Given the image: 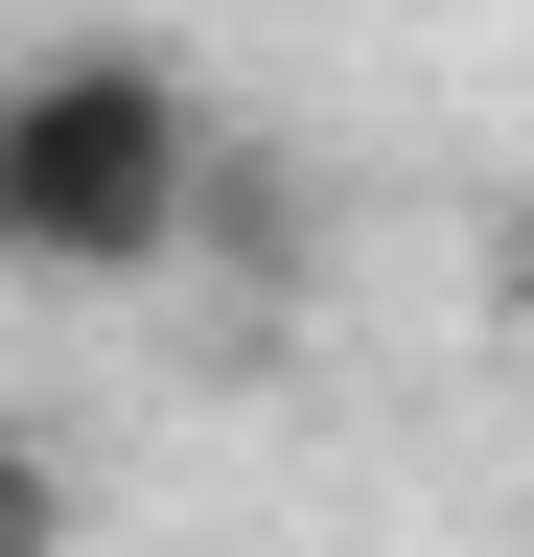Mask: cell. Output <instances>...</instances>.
I'll return each mask as SVG.
<instances>
[{
  "instance_id": "cell-2",
  "label": "cell",
  "mask_w": 534,
  "mask_h": 557,
  "mask_svg": "<svg viewBox=\"0 0 534 557\" xmlns=\"http://www.w3.org/2000/svg\"><path fill=\"white\" fill-rule=\"evenodd\" d=\"M0 557H71V465H47L24 418H0Z\"/></svg>"
},
{
  "instance_id": "cell-1",
  "label": "cell",
  "mask_w": 534,
  "mask_h": 557,
  "mask_svg": "<svg viewBox=\"0 0 534 557\" xmlns=\"http://www.w3.org/2000/svg\"><path fill=\"white\" fill-rule=\"evenodd\" d=\"M210 233V116L163 47H0V278H163Z\"/></svg>"
}]
</instances>
